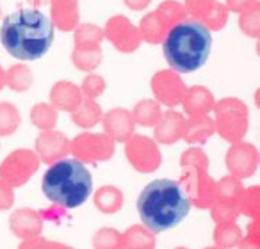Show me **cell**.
I'll return each mask as SVG.
<instances>
[{"label":"cell","instance_id":"obj_2","mask_svg":"<svg viewBox=\"0 0 260 249\" xmlns=\"http://www.w3.org/2000/svg\"><path fill=\"white\" fill-rule=\"evenodd\" d=\"M141 221L153 231H166L177 226L191 210V201L173 180L148 184L138 199Z\"/></svg>","mask_w":260,"mask_h":249},{"label":"cell","instance_id":"obj_1","mask_svg":"<svg viewBox=\"0 0 260 249\" xmlns=\"http://www.w3.org/2000/svg\"><path fill=\"white\" fill-rule=\"evenodd\" d=\"M0 41L16 59L36 61L43 57L54 41V25L45 13L22 8L4 18Z\"/></svg>","mask_w":260,"mask_h":249},{"label":"cell","instance_id":"obj_3","mask_svg":"<svg viewBox=\"0 0 260 249\" xmlns=\"http://www.w3.org/2000/svg\"><path fill=\"white\" fill-rule=\"evenodd\" d=\"M212 47V36L207 25L196 20H185L171 27L162 50L168 64L180 73H191L207 62Z\"/></svg>","mask_w":260,"mask_h":249},{"label":"cell","instance_id":"obj_4","mask_svg":"<svg viewBox=\"0 0 260 249\" xmlns=\"http://www.w3.org/2000/svg\"><path fill=\"white\" fill-rule=\"evenodd\" d=\"M43 194L64 208L80 206L93 191L91 173L80 160H59L43 174Z\"/></svg>","mask_w":260,"mask_h":249}]
</instances>
